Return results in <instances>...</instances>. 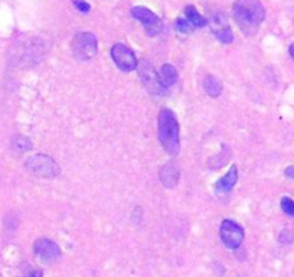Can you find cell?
Returning a JSON list of instances; mask_svg holds the SVG:
<instances>
[{
    "label": "cell",
    "mask_w": 294,
    "mask_h": 277,
    "mask_svg": "<svg viewBox=\"0 0 294 277\" xmlns=\"http://www.w3.org/2000/svg\"><path fill=\"white\" fill-rule=\"evenodd\" d=\"M137 70H139L140 79L143 81L144 87L155 95H162L166 90L160 86L159 81V72L156 71L155 67L152 65V62H149L146 59L140 61L137 63Z\"/></svg>",
    "instance_id": "cell-5"
},
{
    "label": "cell",
    "mask_w": 294,
    "mask_h": 277,
    "mask_svg": "<svg viewBox=\"0 0 294 277\" xmlns=\"http://www.w3.org/2000/svg\"><path fill=\"white\" fill-rule=\"evenodd\" d=\"M97 51H98L97 38L90 32L78 33L72 42V52H74L75 58L81 59V61L93 59L94 56L97 55Z\"/></svg>",
    "instance_id": "cell-4"
},
{
    "label": "cell",
    "mask_w": 294,
    "mask_h": 277,
    "mask_svg": "<svg viewBox=\"0 0 294 277\" xmlns=\"http://www.w3.org/2000/svg\"><path fill=\"white\" fill-rule=\"evenodd\" d=\"M284 174H286L287 178H294V166H288L286 167V171H284Z\"/></svg>",
    "instance_id": "cell-22"
},
{
    "label": "cell",
    "mask_w": 294,
    "mask_h": 277,
    "mask_svg": "<svg viewBox=\"0 0 294 277\" xmlns=\"http://www.w3.org/2000/svg\"><path fill=\"white\" fill-rule=\"evenodd\" d=\"M280 243L281 244H290L291 241H293V232L290 230H283L281 231V234H280Z\"/></svg>",
    "instance_id": "cell-20"
},
{
    "label": "cell",
    "mask_w": 294,
    "mask_h": 277,
    "mask_svg": "<svg viewBox=\"0 0 294 277\" xmlns=\"http://www.w3.org/2000/svg\"><path fill=\"white\" fill-rule=\"evenodd\" d=\"M25 167L29 174L33 176H39V178H55L61 172V169L54 159L48 155H40V153L33 155L28 159Z\"/></svg>",
    "instance_id": "cell-3"
},
{
    "label": "cell",
    "mask_w": 294,
    "mask_h": 277,
    "mask_svg": "<svg viewBox=\"0 0 294 277\" xmlns=\"http://www.w3.org/2000/svg\"><path fill=\"white\" fill-rule=\"evenodd\" d=\"M159 140L163 149L171 156H176L180 151V129L173 111L164 109L159 113Z\"/></svg>",
    "instance_id": "cell-2"
},
{
    "label": "cell",
    "mask_w": 294,
    "mask_h": 277,
    "mask_svg": "<svg viewBox=\"0 0 294 277\" xmlns=\"http://www.w3.org/2000/svg\"><path fill=\"white\" fill-rule=\"evenodd\" d=\"M221 240L228 248H238L244 241V230L238 222L225 220L221 224Z\"/></svg>",
    "instance_id": "cell-6"
},
{
    "label": "cell",
    "mask_w": 294,
    "mask_h": 277,
    "mask_svg": "<svg viewBox=\"0 0 294 277\" xmlns=\"http://www.w3.org/2000/svg\"><path fill=\"white\" fill-rule=\"evenodd\" d=\"M13 147L19 152H28L32 149V142L28 137H16L13 140Z\"/></svg>",
    "instance_id": "cell-17"
},
{
    "label": "cell",
    "mask_w": 294,
    "mask_h": 277,
    "mask_svg": "<svg viewBox=\"0 0 294 277\" xmlns=\"http://www.w3.org/2000/svg\"><path fill=\"white\" fill-rule=\"evenodd\" d=\"M185 15H186V19L191 22V24L194 25L195 28H203L205 25L208 24L206 22V19L203 17V16L196 10V8H194V6H186L185 8Z\"/></svg>",
    "instance_id": "cell-14"
},
{
    "label": "cell",
    "mask_w": 294,
    "mask_h": 277,
    "mask_svg": "<svg viewBox=\"0 0 294 277\" xmlns=\"http://www.w3.org/2000/svg\"><path fill=\"white\" fill-rule=\"evenodd\" d=\"M233 10L241 31L247 35H254L265 17V9L260 0H237Z\"/></svg>",
    "instance_id": "cell-1"
},
{
    "label": "cell",
    "mask_w": 294,
    "mask_h": 277,
    "mask_svg": "<svg viewBox=\"0 0 294 277\" xmlns=\"http://www.w3.org/2000/svg\"><path fill=\"white\" fill-rule=\"evenodd\" d=\"M33 250L39 259H42L44 262H54L59 255H61V250L59 247L55 244L54 241L48 240V238H40L35 244H33Z\"/></svg>",
    "instance_id": "cell-9"
},
{
    "label": "cell",
    "mask_w": 294,
    "mask_h": 277,
    "mask_svg": "<svg viewBox=\"0 0 294 277\" xmlns=\"http://www.w3.org/2000/svg\"><path fill=\"white\" fill-rule=\"evenodd\" d=\"M237 181H238V169L234 165V166H231V169L228 171V174L215 183V186H217V189L221 190V192H228V190L233 189L234 185L237 183Z\"/></svg>",
    "instance_id": "cell-12"
},
{
    "label": "cell",
    "mask_w": 294,
    "mask_h": 277,
    "mask_svg": "<svg viewBox=\"0 0 294 277\" xmlns=\"http://www.w3.org/2000/svg\"><path fill=\"white\" fill-rule=\"evenodd\" d=\"M26 277H42V271L40 270H36V271H32Z\"/></svg>",
    "instance_id": "cell-23"
},
{
    "label": "cell",
    "mask_w": 294,
    "mask_h": 277,
    "mask_svg": "<svg viewBox=\"0 0 294 277\" xmlns=\"http://www.w3.org/2000/svg\"><path fill=\"white\" fill-rule=\"evenodd\" d=\"M288 52H290V56L294 59V44L290 45V48H288Z\"/></svg>",
    "instance_id": "cell-24"
},
{
    "label": "cell",
    "mask_w": 294,
    "mask_h": 277,
    "mask_svg": "<svg viewBox=\"0 0 294 277\" xmlns=\"http://www.w3.org/2000/svg\"><path fill=\"white\" fill-rule=\"evenodd\" d=\"M159 81H160V86L164 90L172 87L178 81V71H176V68L173 65H171V63H164L162 68H160V71H159Z\"/></svg>",
    "instance_id": "cell-11"
},
{
    "label": "cell",
    "mask_w": 294,
    "mask_h": 277,
    "mask_svg": "<svg viewBox=\"0 0 294 277\" xmlns=\"http://www.w3.org/2000/svg\"><path fill=\"white\" fill-rule=\"evenodd\" d=\"M215 36H217L218 39L221 40L222 44H231L234 40V33L229 26H226L224 29H219L218 32H215Z\"/></svg>",
    "instance_id": "cell-15"
},
{
    "label": "cell",
    "mask_w": 294,
    "mask_h": 277,
    "mask_svg": "<svg viewBox=\"0 0 294 277\" xmlns=\"http://www.w3.org/2000/svg\"><path fill=\"white\" fill-rule=\"evenodd\" d=\"M211 26H212V29L215 32H218L219 29H224L226 28L228 25H226V19H225V16L222 13H217V15L212 16V19H211Z\"/></svg>",
    "instance_id": "cell-16"
},
{
    "label": "cell",
    "mask_w": 294,
    "mask_h": 277,
    "mask_svg": "<svg viewBox=\"0 0 294 277\" xmlns=\"http://www.w3.org/2000/svg\"><path fill=\"white\" fill-rule=\"evenodd\" d=\"M111 56H113V61L117 63V67L123 71L129 72L137 68L139 61L136 58V54L124 44H116L111 49Z\"/></svg>",
    "instance_id": "cell-7"
},
{
    "label": "cell",
    "mask_w": 294,
    "mask_h": 277,
    "mask_svg": "<svg viewBox=\"0 0 294 277\" xmlns=\"http://www.w3.org/2000/svg\"><path fill=\"white\" fill-rule=\"evenodd\" d=\"M203 87H205V91L206 94L211 95V97H219L221 93H222V84L221 81L212 75H208L205 81H203Z\"/></svg>",
    "instance_id": "cell-13"
},
{
    "label": "cell",
    "mask_w": 294,
    "mask_h": 277,
    "mask_svg": "<svg viewBox=\"0 0 294 277\" xmlns=\"http://www.w3.org/2000/svg\"><path fill=\"white\" fill-rule=\"evenodd\" d=\"M281 208H283V211H284L287 215H290V217H293L294 218V201L293 199L284 197V198L281 199Z\"/></svg>",
    "instance_id": "cell-19"
},
{
    "label": "cell",
    "mask_w": 294,
    "mask_h": 277,
    "mask_svg": "<svg viewBox=\"0 0 294 277\" xmlns=\"http://www.w3.org/2000/svg\"><path fill=\"white\" fill-rule=\"evenodd\" d=\"M160 181L164 185V188H175L180 179V169L176 162H167L160 169Z\"/></svg>",
    "instance_id": "cell-10"
},
{
    "label": "cell",
    "mask_w": 294,
    "mask_h": 277,
    "mask_svg": "<svg viewBox=\"0 0 294 277\" xmlns=\"http://www.w3.org/2000/svg\"><path fill=\"white\" fill-rule=\"evenodd\" d=\"M74 5H75V8H77L79 12H82V13H88V12L91 10L90 3H87L86 0H74Z\"/></svg>",
    "instance_id": "cell-21"
},
{
    "label": "cell",
    "mask_w": 294,
    "mask_h": 277,
    "mask_svg": "<svg viewBox=\"0 0 294 277\" xmlns=\"http://www.w3.org/2000/svg\"><path fill=\"white\" fill-rule=\"evenodd\" d=\"M132 16L134 19H137L140 24L146 28L147 33H149L150 36H155V35H157V33L162 32L163 29L162 20H160L152 10H149L147 8H143V6H136V8H133Z\"/></svg>",
    "instance_id": "cell-8"
},
{
    "label": "cell",
    "mask_w": 294,
    "mask_h": 277,
    "mask_svg": "<svg viewBox=\"0 0 294 277\" xmlns=\"http://www.w3.org/2000/svg\"><path fill=\"white\" fill-rule=\"evenodd\" d=\"M195 26L187 19H178L176 20V31L182 32V33H191L194 31Z\"/></svg>",
    "instance_id": "cell-18"
}]
</instances>
